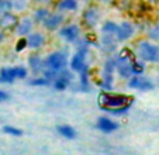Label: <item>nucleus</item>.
<instances>
[{
    "label": "nucleus",
    "instance_id": "obj_1",
    "mask_svg": "<svg viewBox=\"0 0 159 155\" xmlns=\"http://www.w3.org/2000/svg\"><path fill=\"white\" fill-rule=\"evenodd\" d=\"M132 97L125 95H111V93H100L99 96V105L100 107L110 110V109H117L121 106L131 105Z\"/></svg>",
    "mask_w": 159,
    "mask_h": 155
},
{
    "label": "nucleus",
    "instance_id": "obj_2",
    "mask_svg": "<svg viewBox=\"0 0 159 155\" xmlns=\"http://www.w3.org/2000/svg\"><path fill=\"white\" fill-rule=\"evenodd\" d=\"M138 54L144 61L148 62H158L159 61V47L149 44V42H141L138 45Z\"/></svg>",
    "mask_w": 159,
    "mask_h": 155
},
{
    "label": "nucleus",
    "instance_id": "obj_3",
    "mask_svg": "<svg viewBox=\"0 0 159 155\" xmlns=\"http://www.w3.org/2000/svg\"><path fill=\"white\" fill-rule=\"evenodd\" d=\"M65 65H66V57L62 52H55V54H51L47 58V68L48 69L59 72L61 69L65 68Z\"/></svg>",
    "mask_w": 159,
    "mask_h": 155
},
{
    "label": "nucleus",
    "instance_id": "obj_4",
    "mask_svg": "<svg viewBox=\"0 0 159 155\" xmlns=\"http://www.w3.org/2000/svg\"><path fill=\"white\" fill-rule=\"evenodd\" d=\"M129 87H134V89H152V83H151L148 79L141 76H134L129 81L128 83Z\"/></svg>",
    "mask_w": 159,
    "mask_h": 155
},
{
    "label": "nucleus",
    "instance_id": "obj_5",
    "mask_svg": "<svg viewBox=\"0 0 159 155\" xmlns=\"http://www.w3.org/2000/svg\"><path fill=\"white\" fill-rule=\"evenodd\" d=\"M132 33H134V28H132V26L129 23H123L120 27L117 28V35H118V40H120V41L128 40L129 37L132 35Z\"/></svg>",
    "mask_w": 159,
    "mask_h": 155
},
{
    "label": "nucleus",
    "instance_id": "obj_6",
    "mask_svg": "<svg viewBox=\"0 0 159 155\" xmlns=\"http://www.w3.org/2000/svg\"><path fill=\"white\" fill-rule=\"evenodd\" d=\"M97 127H99V130H102L103 133H110V131H114L118 125H117V123L111 121V120H108V119H99Z\"/></svg>",
    "mask_w": 159,
    "mask_h": 155
},
{
    "label": "nucleus",
    "instance_id": "obj_7",
    "mask_svg": "<svg viewBox=\"0 0 159 155\" xmlns=\"http://www.w3.org/2000/svg\"><path fill=\"white\" fill-rule=\"evenodd\" d=\"M44 42H45L44 35L39 34V33L31 34V35L28 37V40H27V45L28 47H31V48H39V47L44 45Z\"/></svg>",
    "mask_w": 159,
    "mask_h": 155
},
{
    "label": "nucleus",
    "instance_id": "obj_8",
    "mask_svg": "<svg viewBox=\"0 0 159 155\" xmlns=\"http://www.w3.org/2000/svg\"><path fill=\"white\" fill-rule=\"evenodd\" d=\"M61 35H63L68 41H75L79 35L78 26H69V27H65L62 31H61Z\"/></svg>",
    "mask_w": 159,
    "mask_h": 155
},
{
    "label": "nucleus",
    "instance_id": "obj_9",
    "mask_svg": "<svg viewBox=\"0 0 159 155\" xmlns=\"http://www.w3.org/2000/svg\"><path fill=\"white\" fill-rule=\"evenodd\" d=\"M70 66H72L73 71L80 72L82 69L84 68V51H80L79 54H76L73 57L72 62H70Z\"/></svg>",
    "mask_w": 159,
    "mask_h": 155
},
{
    "label": "nucleus",
    "instance_id": "obj_10",
    "mask_svg": "<svg viewBox=\"0 0 159 155\" xmlns=\"http://www.w3.org/2000/svg\"><path fill=\"white\" fill-rule=\"evenodd\" d=\"M97 17H99V13L96 12V9H94V7H90V9L84 13V23H86L89 27H92V26L96 24Z\"/></svg>",
    "mask_w": 159,
    "mask_h": 155
},
{
    "label": "nucleus",
    "instance_id": "obj_11",
    "mask_svg": "<svg viewBox=\"0 0 159 155\" xmlns=\"http://www.w3.org/2000/svg\"><path fill=\"white\" fill-rule=\"evenodd\" d=\"M16 78V72L14 69H2L0 71V82H4V83H11Z\"/></svg>",
    "mask_w": 159,
    "mask_h": 155
},
{
    "label": "nucleus",
    "instance_id": "obj_12",
    "mask_svg": "<svg viewBox=\"0 0 159 155\" xmlns=\"http://www.w3.org/2000/svg\"><path fill=\"white\" fill-rule=\"evenodd\" d=\"M61 23V16H51L45 18V27L48 30H55Z\"/></svg>",
    "mask_w": 159,
    "mask_h": 155
},
{
    "label": "nucleus",
    "instance_id": "obj_13",
    "mask_svg": "<svg viewBox=\"0 0 159 155\" xmlns=\"http://www.w3.org/2000/svg\"><path fill=\"white\" fill-rule=\"evenodd\" d=\"M31 27H33V23H31L28 18H24V20L21 21L20 24H18V27H17V33L18 34H27L31 31Z\"/></svg>",
    "mask_w": 159,
    "mask_h": 155
},
{
    "label": "nucleus",
    "instance_id": "obj_14",
    "mask_svg": "<svg viewBox=\"0 0 159 155\" xmlns=\"http://www.w3.org/2000/svg\"><path fill=\"white\" fill-rule=\"evenodd\" d=\"M58 133H61V134L66 138H75L76 137V131L72 127H69V125H59V127H58Z\"/></svg>",
    "mask_w": 159,
    "mask_h": 155
},
{
    "label": "nucleus",
    "instance_id": "obj_15",
    "mask_svg": "<svg viewBox=\"0 0 159 155\" xmlns=\"http://www.w3.org/2000/svg\"><path fill=\"white\" fill-rule=\"evenodd\" d=\"M68 83H69V78H68V73H63L62 76H59L57 79V82H55V89L63 90V89H66Z\"/></svg>",
    "mask_w": 159,
    "mask_h": 155
},
{
    "label": "nucleus",
    "instance_id": "obj_16",
    "mask_svg": "<svg viewBox=\"0 0 159 155\" xmlns=\"http://www.w3.org/2000/svg\"><path fill=\"white\" fill-rule=\"evenodd\" d=\"M135 55L132 54V51L128 49V48H124V49H121L120 55H118L117 61H132L134 59Z\"/></svg>",
    "mask_w": 159,
    "mask_h": 155
},
{
    "label": "nucleus",
    "instance_id": "obj_17",
    "mask_svg": "<svg viewBox=\"0 0 159 155\" xmlns=\"http://www.w3.org/2000/svg\"><path fill=\"white\" fill-rule=\"evenodd\" d=\"M78 7L76 0H62L59 3V9L62 10H75Z\"/></svg>",
    "mask_w": 159,
    "mask_h": 155
},
{
    "label": "nucleus",
    "instance_id": "obj_18",
    "mask_svg": "<svg viewBox=\"0 0 159 155\" xmlns=\"http://www.w3.org/2000/svg\"><path fill=\"white\" fill-rule=\"evenodd\" d=\"M30 66L34 72H38L39 68H41V59H39V57L33 55V57L30 58Z\"/></svg>",
    "mask_w": 159,
    "mask_h": 155
},
{
    "label": "nucleus",
    "instance_id": "obj_19",
    "mask_svg": "<svg viewBox=\"0 0 159 155\" xmlns=\"http://www.w3.org/2000/svg\"><path fill=\"white\" fill-rule=\"evenodd\" d=\"M3 131L6 133V134H11V135H21L23 134V131H21L20 128H16V127H11V125H6V127L3 128Z\"/></svg>",
    "mask_w": 159,
    "mask_h": 155
},
{
    "label": "nucleus",
    "instance_id": "obj_20",
    "mask_svg": "<svg viewBox=\"0 0 159 155\" xmlns=\"http://www.w3.org/2000/svg\"><path fill=\"white\" fill-rule=\"evenodd\" d=\"M6 23H9V28H10L13 24H16V17H13V16H10V14H4L3 18H2V21H0V26L3 27Z\"/></svg>",
    "mask_w": 159,
    "mask_h": 155
},
{
    "label": "nucleus",
    "instance_id": "obj_21",
    "mask_svg": "<svg viewBox=\"0 0 159 155\" xmlns=\"http://www.w3.org/2000/svg\"><path fill=\"white\" fill-rule=\"evenodd\" d=\"M117 26H116L114 23H110V21H108V23H106L104 24V27H103V31H104V33H107V34H113V33H117Z\"/></svg>",
    "mask_w": 159,
    "mask_h": 155
},
{
    "label": "nucleus",
    "instance_id": "obj_22",
    "mask_svg": "<svg viewBox=\"0 0 159 155\" xmlns=\"http://www.w3.org/2000/svg\"><path fill=\"white\" fill-rule=\"evenodd\" d=\"M131 69H132V73H135V75H139V73H142L144 72V65H142L141 62H132L131 63Z\"/></svg>",
    "mask_w": 159,
    "mask_h": 155
},
{
    "label": "nucleus",
    "instance_id": "obj_23",
    "mask_svg": "<svg viewBox=\"0 0 159 155\" xmlns=\"http://www.w3.org/2000/svg\"><path fill=\"white\" fill-rule=\"evenodd\" d=\"M48 83H49V81L47 78H37V79L30 82V85H33V86H45V85H48Z\"/></svg>",
    "mask_w": 159,
    "mask_h": 155
},
{
    "label": "nucleus",
    "instance_id": "obj_24",
    "mask_svg": "<svg viewBox=\"0 0 159 155\" xmlns=\"http://www.w3.org/2000/svg\"><path fill=\"white\" fill-rule=\"evenodd\" d=\"M47 17H48V12H47V9H39L38 12L35 13V18H37L38 21L45 20Z\"/></svg>",
    "mask_w": 159,
    "mask_h": 155
},
{
    "label": "nucleus",
    "instance_id": "obj_25",
    "mask_svg": "<svg viewBox=\"0 0 159 155\" xmlns=\"http://www.w3.org/2000/svg\"><path fill=\"white\" fill-rule=\"evenodd\" d=\"M25 47H27V40H25V38H20L17 41V44H16V51H17V52H21V51L24 49Z\"/></svg>",
    "mask_w": 159,
    "mask_h": 155
},
{
    "label": "nucleus",
    "instance_id": "obj_26",
    "mask_svg": "<svg viewBox=\"0 0 159 155\" xmlns=\"http://www.w3.org/2000/svg\"><path fill=\"white\" fill-rule=\"evenodd\" d=\"M14 72L16 78H25V75H27V71L24 68H14Z\"/></svg>",
    "mask_w": 159,
    "mask_h": 155
},
{
    "label": "nucleus",
    "instance_id": "obj_27",
    "mask_svg": "<svg viewBox=\"0 0 159 155\" xmlns=\"http://www.w3.org/2000/svg\"><path fill=\"white\" fill-rule=\"evenodd\" d=\"M7 99H9V95H7L6 92H2V90H0V101L7 100Z\"/></svg>",
    "mask_w": 159,
    "mask_h": 155
},
{
    "label": "nucleus",
    "instance_id": "obj_28",
    "mask_svg": "<svg viewBox=\"0 0 159 155\" xmlns=\"http://www.w3.org/2000/svg\"><path fill=\"white\" fill-rule=\"evenodd\" d=\"M2 40H3V34L0 33V42H2Z\"/></svg>",
    "mask_w": 159,
    "mask_h": 155
}]
</instances>
